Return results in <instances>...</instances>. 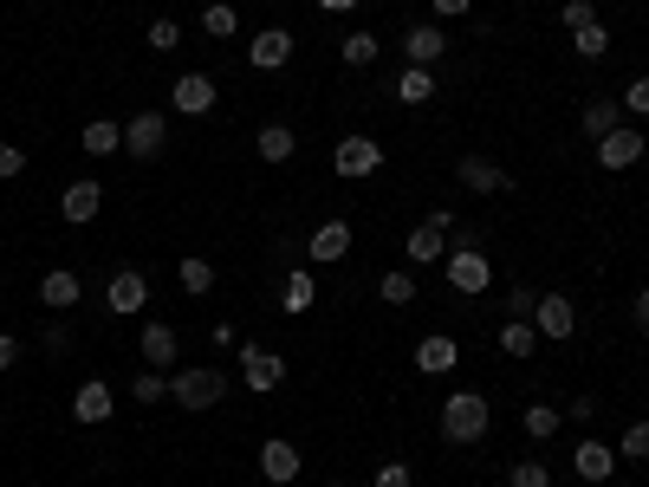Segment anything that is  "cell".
<instances>
[{
	"mask_svg": "<svg viewBox=\"0 0 649 487\" xmlns=\"http://www.w3.org/2000/svg\"><path fill=\"white\" fill-rule=\"evenodd\" d=\"M254 150H260V163H292L299 137H292V124H267V131L254 137Z\"/></svg>",
	"mask_w": 649,
	"mask_h": 487,
	"instance_id": "obj_27",
	"label": "cell"
},
{
	"mask_svg": "<svg viewBox=\"0 0 649 487\" xmlns=\"http://www.w3.org/2000/svg\"><path fill=\"white\" fill-rule=\"evenodd\" d=\"M332 169H338L345 182L377 176V169H383V143H377V137H345L338 150H332Z\"/></svg>",
	"mask_w": 649,
	"mask_h": 487,
	"instance_id": "obj_6",
	"label": "cell"
},
{
	"mask_svg": "<svg viewBox=\"0 0 649 487\" xmlns=\"http://www.w3.org/2000/svg\"><path fill=\"white\" fill-rule=\"evenodd\" d=\"M468 7H474V0H435V13H441V20H461Z\"/></svg>",
	"mask_w": 649,
	"mask_h": 487,
	"instance_id": "obj_46",
	"label": "cell"
},
{
	"mask_svg": "<svg viewBox=\"0 0 649 487\" xmlns=\"http://www.w3.org/2000/svg\"><path fill=\"white\" fill-rule=\"evenodd\" d=\"M240 384L254 390V397H267V390H280L287 384V357L267 345H240Z\"/></svg>",
	"mask_w": 649,
	"mask_h": 487,
	"instance_id": "obj_5",
	"label": "cell"
},
{
	"mask_svg": "<svg viewBox=\"0 0 649 487\" xmlns=\"http://www.w3.org/2000/svg\"><path fill=\"white\" fill-rule=\"evenodd\" d=\"M78 299H85V286H78L72 267H53V274L40 279V306H53V312H72Z\"/></svg>",
	"mask_w": 649,
	"mask_h": 487,
	"instance_id": "obj_22",
	"label": "cell"
},
{
	"mask_svg": "<svg viewBox=\"0 0 649 487\" xmlns=\"http://www.w3.org/2000/svg\"><path fill=\"white\" fill-rule=\"evenodd\" d=\"M455 182H461L468 196H506V189H513V176H506L501 163H488V156H461V163H455Z\"/></svg>",
	"mask_w": 649,
	"mask_h": 487,
	"instance_id": "obj_9",
	"label": "cell"
},
{
	"mask_svg": "<svg viewBox=\"0 0 649 487\" xmlns=\"http://www.w3.org/2000/svg\"><path fill=\"white\" fill-rule=\"evenodd\" d=\"M144 46L149 53H176V46H182V26H176V20H149Z\"/></svg>",
	"mask_w": 649,
	"mask_h": 487,
	"instance_id": "obj_37",
	"label": "cell"
},
{
	"mask_svg": "<svg viewBox=\"0 0 649 487\" xmlns=\"http://www.w3.org/2000/svg\"><path fill=\"white\" fill-rule=\"evenodd\" d=\"M215 98H221V85L209 78V71H182V78L169 85V104H176L182 118H209V111H215Z\"/></svg>",
	"mask_w": 649,
	"mask_h": 487,
	"instance_id": "obj_7",
	"label": "cell"
},
{
	"mask_svg": "<svg viewBox=\"0 0 649 487\" xmlns=\"http://www.w3.org/2000/svg\"><path fill=\"white\" fill-rule=\"evenodd\" d=\"M370 487H416V475H410V462H383Z\"/></svg>",
	"mask_w": 649,
	"mask_h": 487,
	"instance_id": "obj_42",
	"label": "cell"
},
{
	"mask_svg": "<svg viewBox=\"0 0 649 487\" xmlns=\"http://www.w3.org/2000/svg\"><path fill=\"white\" fill-rule=\"evenodd\" d=\"M98 209H104V189H98L91 176H78V182H66V196H59V214H66L72 228H85V221H98Z\"/></svg>",
	"mask_w": 649,
	"mask_h": 487,
	"instance_id": "obj_17",
	"label": "cell"
},
{
	"mask_svg": "<svg viewBox=\"0 0 649 487\" xmlns=\"http://www.w3.org/2000/svg\"><path fill=\"white\" fill-rule=\"evenodd\" d=\"M111 410H118V390H111L104 377H85L72 390V422H85V429H91V422H111Z\"/></svg>",
	"mask_w": 649,
	"mask_h": 487,
	"instance_id": "obj_12",
	"label": "cell"
},
{
	"mask_svg": "<svg viewBox=\"0 0 649 487\" xmlns=\"http://www.w3.org/2000/svg\"><path fill=\"white\" fill-rule=\"evenodd\" d=\"M403 261H410V267H435V261H448V234H441L435 221H416V228L403 234Z\"/></svg>",
	"mask_w": 649,
	"mask_h": 487,
	"instance_id": "obj_15",
	"label": "cell"
},
{
	"mask_svg": "<svg viewBox=\"0 0 649 487\" xmlns=\"http://www.w3.org/2000/svg\"><path fill=\"white\" fill-rule=\"evenodd\" d=\"M20 169H26V150L20 143H0V182H13Z\"/></svg>",
	"mask_w": 649,
	"mask_h": 487,
	"instance_id": "obj_43",
	"label": "cell"
},
{
	"mask_svg": "<svg viewBox=\"0 0 649 487\" xmlns=\"http://www.w3.org/2000/svg\"><path fill=\"white\" fill-rule=\"evenodd\" d=\"M559 20H566L572 33H584V26L597 20V7H591V0H566V7H559Z\"/></svg>",
	"mask_w": 649,
	"mask_h": 487,
	"instance_id": "obj_41",
	"label": "cell"
},
{
	"mask_svg": "<svg viewBox=\"0 0 649 487\" xmlns=\"http://www.w3.org/2000/svg\"><path fill=\"white\" fill-rule=\"evenodd\" d=\"M572 475H578L584 487L611 482V475H617V449H611V442H591V435H584V442L572 449Z\"/></svg>",
	"mask_w": 649,
	"mask_h": 487,
	"instance_id": "obj_13",
	"label": "cell"
},
{
	"mask_svg": "<svg viewBox=\"0 0 649 487\" xmlns=\"http://www.w3.org/2000/svg\"><path fill=\"white\" fill-rule=\"evenodd\" d=\"M488 422H494V403L481 397V390H455V397H441V442H455V449H474L481 435H488Z\"/></svg>",
	"mask_w": 649,
	"mask_h": 487,
	"instance_id": "obj_1",
	"label": "cell"
},
{
	"mask_svg": "<svg viewBox=\"0 0 649 487\" xmlns=\"http://www.w3.org/2000/svg\"><path fill=\"white\" fill-rule=\"evenodd\" d=\"M617 124H624V104H617V98H591V104H584V118H578V131H584L591 143L611 137Z\"/></svg>",
	"mask_w": 649,
	"mask_h": 487,
	"instance_id": "obj_24",
	"label": "cell"
},
{
	"mask_svg": "<svg viewBox=\"0 0 649 487\" xmlns=\"http://www.w3.org/2000/svg\"><path fill=\"white\" fill-rule=\"evenodd\" d=\"M292 59V33L287 26H267V33H254L247 40V66L254 71H280Z\"/></svg>",
	"mask_w": 649,
	"mask_h": 487,
	"instance_id": "obj_16",
	"label": "cell"
},
{
	"mask_svg": "<svg viewBox=\"0 0 649 487\" xmlns=\"http://www.w3.org/2000/svg\"><path fill=\"white\" fill-rule=\"evenodd\" d=\"M221 397H227V377H221L215 364H182V370H169V403H176V410L202 417V410H215Z\"/></svg>",
	"mask_w": 649,
	"mask_h": 487,
	"instance_id": "obj_2",
	"label": "cell"
},
{
	"mask_svg": "<svg viewBox=\"0 0 649 487\" xmlns=\"http://www.w3.org/2000/svg\"><path fill=\"white\" fill-rule=\"evenodd\" d=\"M312 299H318V279L305 274V267H292V274L280 279V312L299 319V312H312Z\"/></svg>",
	"mask_w": 649,
	"mask_h": 487,
	"instance_id": "obj_23",
	"label": "cell"
},
{
	"mask_svg": "<svg viewBox=\"0 0 649 487\" xmlns=\"http://www.w3.org/2000/svg\"><path fill=\"white\" fill-rule=\"evenodd\" d=\"M176 351H182V339H176V325H163V319H149L144 332H137L144 370H176Z\"/></svg>",
	"mask_w": 649,
	"mask_h": 487,
	"instance_id": "obj_11",
	"label": "cell"
},
{
	"mask_svg": "<svg viewBox=\"0 0 649 487\" xmlns=\"http://www.w3.org/2000/svg\"><path fill=\"white\" fill-rule=\"evenodd\" d=\"M533 332H539V339H552V345H559V339H572V332H578V306L566 299V292H539Z\"/></svg>",
	"mask_w": 649,
	"mask_h": 487,
	"instance_id": "obj_10",
	"label": "cell"
},
{
	"mask_svg": "<svg viewBox=\"0 0 649 487\" xmlns=\"http://www.w3.org/2000/svg\"><path fill=\"white\" fill-rule=\"evenodd\" d=\"M533 312H539V292H533V286H513V292H506V319H526V325H533Z\"/></svg>",
	"mask_w": 649,
	"mask_h": 487,
	"instance_id": "obj_40",
	"label": "cell"
},
{
	"mask_svg": "<svg viewBox=\"0 0 649 487\" xmlns=\"http://www.w3.org/2000/svg\"><path fill=\"white\" fill-rule=\"evenodd\" d=\"M519 429H526L533 442H552V435L566 429V410H552V403H526V410H519Z\"/></svg>",
	"mask_w": 649,
	"mask_h": 487,
	"instance_id": "obj_26",
	"label": "cell"
},
{
	"mask_svg": "<svg viewBox=\"0 0 649 487\" xmlns=\"http://www.w3.org/2000/svg\"><path fill=\"white\" fill-rule=\"evenodd\" d=\"M461 364V345L448 339V332H429V339H416V370L423 377H448Z\"/></svg>",
	"mask_w": 649,
	"mask_h": 487,
	"instance_id": "obj_19",
	"label": "cell"
},
{
	"mask_svg": "<svg viewBox=\"0 0 649 487\" xmlns=\"http://www.w3.org/2000/svg\"><path fill=\"white\" fill-rule=\"evenodd\" d=\"M441 274H448V292H461V299H488V286H494V261L481 254V241H468V247H448Z\"/></svg>",
	"mask_w": 649,
	"mask_h": 487,
	"instance_id": "obj_3",
	"label": "cell"
},
{
	"mask_svg": "<svg viewBox=\"0 0 649 487\" xmlns=\"http://www.w3.org/2000/svg\"><path fill=\"white\" fill-rule=\"evenodd\" d=\"M176 279H182V292H215V267H209L202 254H189V261L176 267Z\"/></svg>",
	"mask_w": 649,
	"mask_h": 487,
	"instance_id": "obj_33",
	"label": "cell"
},
{
	"mask_svg": "<svg viewBox=\"0 0 649 487\" xmlns=\"http://www.w3.org/2000/svg\"><path fill=\"white\" fill-rule=\"evenodd\" d=\"M506 487H552V468H546V462H513Z\"/></svg>",
	"mask_w": 649,
	"mask_h": 487,
	"instance_id": "obj_38",
	"label": "cell"
},
{
	"mask_svg": "<svg viewBox=\"0 0 649 487\" xmlns=\"http://www.w3.org/2000/svg\"><path fill=\"white\" fill-rule=\"evenodd\" d=\"M13 364H20V345H13V339L0 332V370H13Z\"/></svg>",
	"mask_w": 649,
	"mask_h": 487,
	"instance_id": "obj_47",
	"label": "cell"
},
{
	"mask_svg": "<svg viewBox=\"0 0 649 487\" xmlns=\"http://www.w3.org/2000/svg\"><path fill=\"white\" fill-rule=\"evenodd\" d=\"M104 306H111L118 319H137V312L149 306V279L137 274V267H118V274H111V286H104Z\"/></svg>",
	"mask_w": 649,
	"mask_h": 487,
	"instance_id": "obj_8",
	"label": "cell"
},
{
	"mask_svg": "<svg viewBox=\"0 0 649 487\" xmlns=\"http://www.w3.org/2000/svg\"><path fill=\"white\" fill-rule=\"evenodd\" d=\"M617 104H624L630 118H649V71H644V78H630V85L617 91Z\"/></svg>",
	"mask_w": 649,
	"mask_h": 487,
	"instance_id": "obj_39",
	"label": "cell"
},
{
	"mask_svg": "<svg viewBox=\"0 0 649 487\" xmlns=\"http://www.w3.org/2000/svg\"><path fill=\"white\" fill-rule=\"evenodd\" d=\"M299 468H305V462H299V449H292L287 435H273V442H260V475H267L273 487L299 482Z\"/></svg>",
	"mask_w": 649,
	"mask_h": 487,
	"instance_id": "obj_20",
	"label": "cell"
},
{
	"mask_svg": "<svg viewBox=\"0 0 649 487\" xmlns=\"http://www.w3.org/2000/svg\"><path fill=\"white\" fill-rule=\"evenodd\" d=\"M572 53H578V59H604V53H611V33H604V20H591L584 33H572Z\"/></svg>",
	"mask_w": 649,
	"mask_h": 487,
	"instance_id": "obj_34",
	"label": "cell"
},
{
	"mask_svg": "<svg viewBox=\"0 0 649 487\" xmlns=\"http://www.w3.org/2000/svg\"><path fill=\"white\" fill-rule=\"evenodd\" d=\"M78 150H85V156H118V150H124V131H118L111 118H91L85 137H78Z\"/></svg>",
	"mask_w": 649,
	"mask_h": 487,
	"instance_id": "obj_25",
	"label": "cell"
},
{
	"mask_svg": "<svg viewBox=\"0 0 649 487\" xmlns=\"http://www.w3.org/2000/svg\"><path fill=\"white\" fill-rule=\"evenodd\" d=\"M630 319H637V332H644V339H649V286H644V292H637V299H630Z\"/></svg>",
	"mask_w": 649,
	"mask_h": 487,
	"instance_id": "obj_44",
	"label": "cell"
},
{
	"mask_svg": "<svg viewBox=\"0 0 649 487\" xmlns=\"http://www.w3.org/2000/svg\"><path fill=\"white\" fill-rule=\"evenodd\" d=\"M202 33H209V40H234V33H240V13H234L227 0H209V7H202Z\"/></svg>",
	"mask_w": 649,
	"mask_h": 487,
	"instance_id": "obj_30",
	"label": "cell"
},
{
	"mask_svg": "<svg viewBox=\"0 0 649 487\" xmlns=\"http://www.w3.org/2000/svg\"><path fill=\"white\" fill-rule=\"evenodd\" d=\"M305 254H312V267H338V261L351 254V221H325V228H312Z\"/></svg>",
	"mask_w": 649,
	"mask_h": 487,
	"instance_id": "obj_14",
	"label": "cell"
},
{
	"mask_svg": "<svg viewBox=\"0 0 649 487\" xmlns=\"http://www.w3.org/2000/svg\"><path fill=\"white\" fill-rule=\"evenodd\" d=\"M377 299H383V306H410V299H416V274H403V267L383 274L377 279Z\"/></svg>",
	"mask_w": 649,
	"mask_h": 487,
	"instance_id": "obj_32",
	"label": "cell"
},
{
	"mask_svg": "<svg viewBox=\"0 0 649 487\" xmlns=\"http://www.w3.org/2000/svg\"><path fill=\"white\" fill-rule=\"evenodd\" d=\"M377 46H383V40L358 26V33H345V40H338V59H345L351 71H363V66H377Z\"/></svg>",
	"mask_w": 649,
	"mask_h": 487,
	"instance_id": "obj_29",
	"label": "cell"
},
{
	"mask_svg": "<svg viewBox=\"0 0 649 487\" xmlns=\"http://www.w3.org/2000/svg\"><path fill=\"white\" fill-rule=\"evenodd\" d=\"M131 397H137V403H163V397H169V377H163V370H137V377H131Z\"/></svg>",
	"mask_w": 649,
	"mask_h": 487,
	"instance_id": "obj_35",
	"label": "cell"
},
{
	"mask_svg": "<svg viewBox=\"0 0 649 487\" xmlns=\"http://www.w3.org/2000/svg\"><path fill=\"white\" fill-rule=\"evenodd\" d=\"M358 0H318V13H351Z\"/></svg>",
	"mask_w": 649,
	"mask_h": 487,
	"instance_id": "obj_48",
	"label": "cell"
},
{
	"mask_svg": "<svg viewBox=\"0 0 649 487\" xmlns=\"http://www.w3.org/2000/svg\"><path fill=\"white\" fill-rule=\"evenodd\" d=\"M501 351L506 357H533V351H539V332H533L526 319H506L501 325Z\"/></svg>",
	"mask_w": 649,
	"mask_h": 487,
	"instance_id": "obj_31",
	"label": "cell"
},
{
	"mask_svg": "<svg viewBox=\"0 0 649 487\" xmlns=\"http://www.w3.org/2000/svg\"><path fill=\"white\" fill-rule=\"evenodd\" d=\"M441 53H448V33H441V26H410V33H403V59H410V66H435V59H441Z\"/></svg>",
	"mask_w": 649,
	"mask_h": 487,
	"instance_id": "obj_21",
	"label": "cell"
},
{
	"mask_svg": "<svg viewBox=\"0 0 649 487\" xmlns=\"http://www.w3.org/2000/svg\"><path fill=\"white\" fill-rule=\"evenodd\" d=\"M644 455H649V422H630L617 435V462H644Z\"/></svg>",
	"mask_w": 649,
	"mask_h": 487,
	"instance_id": "obj_36",
	"label": "cell"
},
{
	"mask_svg": "<svg viewBox=\"0 0 649 487\" xmlns=\"http://www.w3.org/2000/svg\"><path fill=\"white\" fill-rule=\"evenodd\" d=\"M163 150H169V118H163V111H137V118L124 124V156L156 163Z\"/></svg>",
	"mask_w": 649,
	"mask_h": 487,
	"instance_id": "obj_4",
	"label": "cell"
},
{
	"mask_svg": "<svg viewBox=\"0 0 649 487\" xmlns=\"http://www.w3.org/2000/svg\"><path fill=\"white\" fill-rule=\"evenodd\" d=\"M396 98H403V104H429L435 98V71L429 66H403L396 71Z\"/></svg>",
	"mask_w": 649,
	"mask_h": 487,
	"instance_id": "obj_28",
	"label": "cell"
},
{
	"mask_svg": "<svg viewBox=\"0 0 649 487\" xmlns=\"http://www.w3.org/2000/svg\"><path fill=\"white\" fill-rule=\"evenodd\" d=\"M46 351H72V332L66 325H46Z\"/></svg>",
	"mask_w": 649,
	"mask_h": 487,
	"instance_id": "obj_45",
	"label": "cell"
},
{
	"mask_svg": "<svg viewBox=\"0 0 649 487\" xmlns=\"http://www.w3.org/2000/svg\"><path fill=\"white\" fill-rule=\"evenodd\" d=\"M597 163H604V169H637V163H644V137H637L630 124H617L611 137H597Z\"/></svg>",
	"mask_w": 649,
	"mask_h": 487,
	"instance_id": "obj_18",
	"label": "cell"
}]
</instances>
